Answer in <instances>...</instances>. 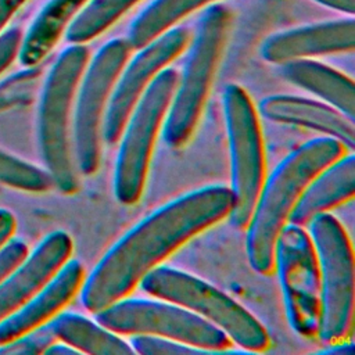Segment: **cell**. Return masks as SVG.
I'll use <instances>...</instances> for the list:
<instances>
[{
  "label": "cell",
  "mask_w": 355,
  "mask_h": 355,
  "mask_svg": "<svg viewBox=\"0 0 355 355\" xmlns=\"http://www.w3.org/2000/svg\"><path fill=\"white\" fill-rule=\"evenodd\" d=\"M258 110L269 121L313 129L337 139L347 150L355 147L354 121L330 104L297 96L275 94L262 98Z\"/></svg>",
  "instance_id": "obj_16"
},
{
  "label": "cell",
  "mask_w": 355,
  "mask_h": 355,
  "mask_svg": "<svg viewBox=\"0 0 355 355\" xmlns=\"http://www.w3.org/2000/svg\"><path fill=\"white\" fill-rule=\"evenodd\" d=\"M190 37L187 28H171L139 49V53L128 67H123L114 85L103 118L101 135L107 144H114L119 140L125 123L144 90L159 71L183 53Z\"/></svg>",
  "instance_id": "obj_12"
},
{
  "label": "cell",
  "mask_w": 355,
  "mask_h": 355,
  "mask_svg": "<svg viewBox=\"0 0 355 355\" xmlns=\"http://www.w3.org/2000/svg\"><path fill=\"white\" fill-rule=\"evenodd\" d=\"M17 226L14 214L10 209L0 208V248L11 239Z\"/></svg>",
  "instance_id": "obj_28"
},
{
  "label": "cell",
  "mask_w": 355,
  "mask_h": 355,
  "mask_svg": "<svg viewBox=\"0 0 355 355\" xmlns=\"http://www.w3.org/2000/svg\"><path fill=\"white\" fill-rule=\"evenodd\" d=\"M320 275L318 336L326 345L345 341L354 326V255L341 223L329 212L309 222Z\"/></svg>",
  "instance_id": "obj_5"
},
{
  "label": "cell",
  "mask_w": 355,
  "mask_h": 355,
  "mask_svg": "<svg viewBox=\"0 0 355 355\" xmlns=\"http://www.w3.org/2000/svg\"><path fill=\"white\" fill-rule=\"evenodd\" d=\"M319 4H323L329 8H334L337 11L345 12L348 15H354L355 12V0H313Z\"/></svg>",
  "instance_id": "obj_30"
},
{
  "label": "cell",
  "mask_w": 355,
  "mask_h": 355,
  "mask_svg": "<svg viewBox=\"0 0 355 355\" xmlns=\"http://www.w3.org/2000/svg\"><path fill=\"white\" fill-rule=\"evenodd\" d=\"M150 295L190 309L223 330L232 343L257 352L269 345V336L261 322L230 297L201 279L172 269L155 266L139 282Z\"/></svg>",
  "instance_id": "obj_6"
},
{
  "label": "cell",
  "mask_w": 355,
  "mask_h": 355,
  "mask_svg": "<svg viewBox=\"0 0 355 355\" xmlns=\"http://www.w3.org/2000/svg\"><path fill=\"white\" fill-rule=\"evenodd\" d=\"M282 76L302 87L354 121L355 86L344 73L309 58H298L280 64Z\"/></svg>",
  "instance_id": "obj_18"
},
{
  "label": "cell",
  "mask_w": 355,
  "mask_h": 355,
  "mask_svg": "<svg viewBox=\"0 0 355 355\" xmlns=\"http://www.w3.org/2000/svg\"><path fill=\"white\" fill-rule=\"evenodd\" d=\"M83 280L82 263L76 259L67 261L35 295L0 320V345L54 318L73 298Z\"/></svg>",
  "instance_id": "obj_15"
},
{
  "label": "cell",
  "mask_w": 355,
  "mask_h": 355,
  "mask_svg": "<svg viewBox=\"0 0 355 355\" xmlns=\"http://www.w3.org/2000/svg\"><path fill=\"white\" fill-rule=\"evenodd\" d=\"M44 354L47 355H72V354H79L78 349H75L73 347L65 344V343H53L46 351Z\"/></svg>",
  "instance_id": "obj_32"
},
{
  "label": "cell",
  "mask_w": 355,
  "mask_h": 355,
  "mask_svg": "<svg viewBox=\"0 0 355 355\" xmlns=\"http://www.w3.org/2000/svg\"><path fill=\"white\" fill-rule=\"evenodd\" d=\"M223 112L230 153V223L236 229L247 226L258 193L265 180V157L258 116L247 92L239 85H227L223 92Z\"/></svg>",
  "instance_id": "obj_8"
},
{
  "label": "cell",
  "mask_w": 355,
  "mask_h": 355,
  "mask_svg": "<svg viewBox=\"0 0 355 355\" xmlns=\"http://www.w3.org/2000/svg\"><path fill=\"white\" fill-rule=\"evenodd\" d=\"M345 151L347 147L334 137L311 139L286 155L263 180L247 223L245 250L255 272H273L275 243L295 202L308 183Z\"/></svg>",
  "instance_id": "obj_2"
},
{
  "label": "cell",
  "mask_w": 355,
  "mask_h": 355,
  "mask_svg": "<svg viewBox=\"0 0 355 355\" xmlns=\"http://www.w3.org/2000/svg\"><path fill=\"white\" fill-rule=\"evenodd\" d=\"M21 40L22 32L19 28H11L0 35V73L18 55Z\"/></svg>",
  "instance_id": "obj_27"
},
{
  "label": "cell",
  "mask_w": 355,
  "mask_h": 355,
  "mask_svg": "<svg viewBox=\"0 0 355 355\" xmlns=\"http://www.w3.org/2000/svg\"><path fill=\"white\" fill-rule=\"evenodd\" d=\"M130 51L132 47L126 39L118 37L107 42L80 78L73 114L72 148L75 165L83 175H92L98 168L103 115Z\"/></svg>",
  "instance_id": "obj_10"
},
{
  "label": "cell",
  "mask_w": 355,
  "mask_h": 355,
  "mask_svg": "<svg viewBox=\"0 0 355 355\" xmlns=\"http://www.w3.org/2000/svg\"><path fill=\"white\" fill-rule=\"evenodd\" d=\"M94 315L98 324L114 333L161 336L207 352H223L232 347L223 330L173 302L121 298Z\"/></svg>",
  "instance_id": "obj_9"
},
{
  "label": "cell",
  "mask_w": 355,
  "mask_h": 355,
  "mask_svg": "<svg viewBox=\"0 0 355 355\" xmlns=\"http://www.w3.org/2000/svg\"><path fill=\"white\" fill-rule=\"evenodd\" d=\"M0 183L10 187L40 193L53 187L51 176L26 161L0 150Z\"/></svg>",
  "instance_id": "obj_23"
},
{
  "label": "cell",
  "mask_w": 355,
  "mask_h": 355,
  "mask_svg": "<svg viewBox=\"0 0 355 355\" xmlns=\"http://www.w3.org/2000/svg\"><path fill=\"white\" fill-rule=\"evenodd\" d=\"M232 202L229 187L207 186L151 212L126 232L83 280V306L96 313L125 298L147 272L183 243L227 216Z\"/></svg>",
  "instance_id": "obj_1"
},
{
  "label": "cell",
  "mask_w": 355,
  "mask_h": 355,
  "mask_svg": "<svg viewBox=\"0 0 355 355\" xmlns=\"http://www.w3.org/2000/svg\"><path fill=\"white\" fill-rule=\"evenodd\" d=\"M354 47L355 19L351 17L275 33L263 42L261 54L269 62L283 64L313 55L347 53Z\"/></svg>",
  "instance_id": "obj_14"
},
{
  "label": "cell",
  "mask_w": 355,
  "mask_h": 355,
  "mask_svg": "<svg viewBox=\"0 0 355 355\" xmlns=\"http://www.w3.org/2000/svg\"><path fill=\"white\" fill-rule=\"evenodd\" d=\"M214 1L218 0H154L135 18L126 40L132 50H139L186 15Z\"/></svg>",
  "instance_id": "obj_21"
},
{
  "label": "cell",
  "mask_w": 355,
  "mask_h": 355,
  "mask_svg": "<svg viewBox=\"0 0 355 355\" xmlns=\"http://www.w3.org/2000/svg\"><path fill=\"white\" fill-rule=\"evenodd\" d=\"M178 79L179 72L175 68L159 71L125 123L114 172V191L121 204H135L141 196L154 141L166 115Z\"/></svg>",
  "instance_id": "obj_7"
},
{
  "label": "cell",
  "mask_w": 355,
  "mask_h": 355,
  "mask_svg": "<svg viewBox=\"0 0 355 355\" xmlns=\"http://www.w3.org/2000/svg\"><path fill=\"white\" fill-rule=\"evenodd\" d=\"M275 268L293 330L304 337L318 333L320 275L316 252L302 226L287 222L275 243Z\"/></svg>",
  "instance_id": "obj_11"
},
{
  "label": "cell",
  "mask_w": 355,
  "mask_h": 355,
  "mask_svg": "<svg viewBox=\"0 0 355 355\" xmlns=\"http://www.w3.org/2000/svg\"><path fill=\"white\" fill-rule=\"evenodd\" d=\"M89 54V49L83 44L67 47L51 67L39 103L40 154L53 186L64 194H72L79 187L69 123L72 101L86 69Z\"/></svg>",
  "instance_id": "obj_4"
},
{
  "label": "cell",
  "mask_w": 355,
  "mask_h": 355,
  "mask_svg": "<svg viewBox=\"0 0 355 355\" xmlns=\"http://www.w3.org/2000/svg\"><path fill=\"white\" fill-rule=\"evenodd\" d=\"M28 255V247L24 241L10 239L0 248V280L4 279Z\"/></svg>",
  "instance_id": "obj_26"
},
{
  "label": "cell",
  "mask_w": 355,
  "mask_h": 355,
  "mask_svg": "<svg viewBox=\"0 0 355 355\" xmlns=\"http://www.w3.org/2000/svg\"><path fill=\"white\" fill-rule=\"evenodd\" d=\"M232 10L220 3L202 12L164 123V141L183 146L191 136L208 97L232 26Z\"/></svg>",
  "instance_id": "obj_3"
},
{
  "label": "cell",
  "mask_w": 355,
  "mask_h": 355,
  "mask_svg": "<svg viewBox=\"0 0 355 355\" xmlns=\"http://www.w3.org/2000/svg\"><path fill=\"white\" fill-rule=\"evenodd\" d=\"M130 347L135 352L146 354V355H157V354H173V355H187V354H208L201 348H196L193 345L175 341L161 336L153 334H133L130 340Z\"/></svg>",
  "instance_id": "obj_25"
},
{
  "label": "cell",
  "mask_w": 355,
  "mask_h": 355,
  "mask_svg": "<svg viewBox=\"0 0 355 355\" xmlns=\"http://www.w3.org/2000/svg\"><path fill=\"white\" fill-rule=\"evenodd\" d=\"M26 0H0V32L10 21L12 14L25 3Z\"/></svg>",
  "instance_id": "obj_29"
},
{
  "label": "cell",
  "mask_w": 355,
  "mask_h": 355,
  "mask_svg": "<svg viewBox=\"0 0 355 355\" xmlns=\"http://www.w3.org/2000/svg\"><path fill=\"white\" fill-rule=\"evenodd\" d=\"M58 341L53 326L49 322L37 326L36 329L0 345V354L12 355H31V354H44V351Z\"/></svg>",
  "instance_id": "obj_24"
},
{
  "label": "cell",
  "mask_w": 355,
  "mask_h": 355,
  "mask_svg": "<svg viewBox=\"0 0 355 355\" xmlns=\"http://www.w3.org/2000/svg\"><path fill=\"white\" fill-rule=\"evenodd\" d=\"M140 0H89V3L71 21L67 40L83 44L115 24L128 10Z\"/></svg>",
  "instance_id": "obj_22"
},
{
  "label": "cell",
  "mask_w": 355,
  "mask_h": 355,
  "mask_svg": "<svg viewBox=\"0 0 355 355\" xmlns=\"http://www.w3.org/2000/svg\"><path fill=\"white\" fill-rule=\"evenodd\" d=\"M72 240L67 232L49 233L36 248L0 280V320L35 295L68 261Z\"/></svg>",
  "instance_id": "obj_13"
},
{
  "label": "cell",
  "mask_w": 355,
  "mask_h": 355,
  "mask_svg": "<svg viewBox=\"0 0 355 355\" xmlns=\"http://www.w3.org/2000/svg\"><path fill=\"white\" fill-rule=\"evenodd\" d=\"M329 347L322 349L320 354H329V355H352L355 352V348L351 343L347 341H338L333 344H327Z\"/></svg>",
  "instance_id": "obj_31"
},
{
  "label": "cell",
  "mask_w": 355,
  "mask_h": 355,
  "mask_svg": "<svg viewBox=\"0 0 355 355\" xmlns=\"http://www.w3.org/2000/svg\"><path fill=\"white\" fill-rule=\"evenodd\" d=\"M354 191L355 158L352 154L341 155L308 183L290 212L288 222L305 226L313 216L351 200Z\"/></svg>",
  "instance_id": "obj_17"
},
{
  "label": "cell",
  "mask_w": 355,
  "mask_h": 355,
  "mask_svg": "<svg viewBox=\"0 0 355 355\" xmlns=\"http://www.w3.org/2000/svg\"><path fill=\"white\" fill-rule=\"evenodd\" d=\"M89 0H50L21 40L18 58L24 67L37 65L55 46L73 17Z\"/></svg>",
  "instance_id": "obj_19"
},
{
  "label": "cell",
  "mask_w": 355,
  "mask_h": 355,
  "mask_svg": "<svg viewBox=\"0 0 355 355\" xmlns=\"http://www.w3.org/2000/svg\"><path fill=\"white\" fill-rule=\"evenodd\" d=\"M57 340L73 347L79 352L96 355H130L135 351L122 338L87 318L61 312L50 319Z\"/></svg>",
  "instance_id": "obj_20"
}]
</instances>
